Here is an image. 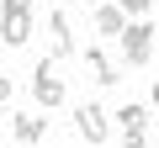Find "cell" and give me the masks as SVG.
I'll return each mask as SVG.
<instances>
[{
	"instance_id": "cell-1",
	"label": "cell",
	"mask_w": 159,
	"mask_h": 148,
	"mask_svg": "<svg viewBox=\"0 0 159 148\" xmlns=\"http://www.w3.org/2000/svg\"><path fill=\"white\" fill-rule=\"evenodd\" d=\"M154 37H159V32H154V21H127V27H122V37H117V42H122V63L148 69V63H154Z\"/></svg>"
},
{
	"instance_id": "cell-2",
	"label": "cell",
	"mask_w": 159,
	"mask_h": 148,
	"mask_svg": "<svg viewBox=\"0 0 159 148\" xmlns=\"http://www.w3.org/2000/svg\"><path fill=\"white\" fill-rule=\"evenodd\" d=\"M64 80H58V69H53V58H37V69H32V101L43 106V111H58L64 106Z\"/></svg>"
},
{
	"instance_id": "cell-3",
	"label": "cell",
	"mask_w": 159,
	"mask_h": 148,
	"mask_svg": "<svg viewBox=\"0 0 159 148\" xmlns=\"http://www.w3.org/2000/svg\"><path fill=\"white\" fill-rule=\"evenodd\" d=\"M74 132L85 137V143H96V148H101V143L111 137V116H106L96 101H85V106H74Z\"/></svg>"
},
{
	"instance_id": "cell-4",
	"label": "cell",
	"mask_w": 159,
	"mask_h": 148,
	"mask_svg": "<svg viewBox=\"0 0 159 148\" xmlns=\"http://www.w3.org/2000/svg\"><path fill=\"white\" fill-rule=\"evenodd\" d=\"M27 37H32V6H6V11H0V42L21 48Z\"/></svg>"
},
{
	"instance_id": "cell-5",
	"label": "cell",
	"mask_w": 159,
	"mask_h": 148,
	"mask_svg": "<svg viewBox=\"0 0 159 148\" xmlns=\"http://www.w3.org/2000/svg\"><path fill=\"white\" fill-rule=\"evenodd\" d=\"M85 69L96 85H122V63L106 53V48H85Z\"/></svg>"
},
{
	"instance_id": "cell-6",
	"label": "cell",
	"mask_w": 159,
	"mask_h": 148,
	"mask_svg": "<svg viewBox=\"0 0 159 148\" xmlns=\"http://www.w3.org/2000/svg\"><path fill=\"white\" fill-rule=\"evenodd\" d=\"M11 137H16L21 148L43 143V137H48V116H37V111H21V116H11Z\"/></svg>"
},
{
	"instance_id": "cell-7",
	"label": "cell",
	"mask_w": 159,
	"mask_h": 148,
	"mask_svg": "<svg viewBox=\"0 0 159 148\" xmlns=\"http://www.w3.org/2000/svg\"><path fill=\"white\" fill-rule=\"evenodd\" d=\"M90 21H96L101 37H122V27H127V16L111 6V0H96V6H90Z\"/></svg>"
},
{
	"instance_id": "cell-8",
	"label": "cell",
	"mask_w": 159,
	"mask_h": 148,
	"mask_svg": "<svg viewBox=\"0 0 159 148\" xmlns=\"http://www.w3.org/2000/svg\"><path fill=\"white\" fill-rule=\"evenodd\" d=\"M48 42H53L48 58H69V53H74V32H69V16H64V11L48 16Z\"/></svg>"
},
{
	"instance_id": "cell-9",
	"label": "cell",
	"mask_w": 159,
	"mask_h": 148,
	"mask_svg": "<svg viewBox=\"0 0 159 148\" xmlns=\"http://www.w3.org/2000/svg\"><path fill=\"white\" fill-rule=\"evenodd\" d=\"M111 122H117L122 132H148V122H154V111H148V101H143V106H138V101H127V106H122V111H117Z\"/></svg>"
},
{
	"instance_id": "cell-10",
	"label": "cell",
	"mask_w": 159,
	"mask_h": 148,
	"mask_svg": "<svg viewBox=\"0 0 159 148\" xmlns=\"http://www.w3.org/2000/svg\"><path fill=\"white\" fill-rule=\"evenodd\" d=\"M117 11H122V16H138V21H143V16L154 11V0H122V6H117Z\"/></svg>"
},
{
	"instance_id": "cell-11",
	"label": "cell",
	"mask_w": 159,
	"mask_h": 148,
	"mask_svg": "<svg viewBox=\"0 0 159 148\" xmlns=\"http://www.w3.org/2000/svg\"><path fill=\"white\" fill-rule=\"evenodd\" d=\"M122 148H148V132H122Z\"/></svg>"
},
{
	"instance_id": "cell-12",
	"label": "cell",
	"mask_w": 159,
	"mask_h": 148,
	"mask_svg": "<svg viewBox=\"0 0 159 148\" xmlns=\"http://www.w3.org/2000/svg\"><path fill=\"white\" fill-rule=\"evenodd\" d=\"M11 111V80H0V116Z\"/></svg>"
},
{
	"instance_id": "cell-13",
	"label": "cell",
	"mask_w": 159,
	"mask_h": 148,
	"mask_svg": "<svg viewBox=\"0 0 159 148\" xmlns=\"http://www.w3.org/2000/svg\"><path fill=\"white\" fill-rule=\"evenodd\" d=\"M6 6H32V0H6Z\"/></svg>"
},
{
	"instance_id": "cell-14",
	"label": "cell",
	"mask_w": 159,
	"mask_h": 148,
	"mask_svg": "<svg viewBox=\"0 0 159 148\" xmlns=\"http://www.w3.org/2000/svg\"><path fill=\"white\" fill-rule=\"evenodd\" d=\"M0 11H6V0H0Z\"/></svg>"
}]
</instances>
